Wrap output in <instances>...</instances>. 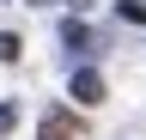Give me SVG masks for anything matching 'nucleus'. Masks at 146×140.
Masks as SVG:
<instances>
[{"label": "nucleus", "instance_id": "obj_1", "mask_svg": "<svg viewBox=\"0 0 146 140\" xmlns=\"http://www.w3.org/2000/svg\"><path fill=\"white\" fill-rule=\"evenodd\" d=\"M73 98L79 104H104V79L91 73V67H79V73H73Z\"/></svg>", "mask_w": 146, "mask_h": 140}, {"label": "nucleus", "instance_id": "obj_2", "mask_svg": "<svg viewBox=\"0 0 146 140\" xmlns=\"http://www.w3.org/2000/svg\"><path fill=\"white\" fill-rule=\"evenodd\" d=\"M43 140H73V122L67 116H43Z\"/></svg>", "mask_w": 146, "mask_h": 140}, {"label": "nucleus", "instance_id": "obj_3", "mask_svg": "<svg viewBox=\"0 0 146 140\" xmlns=\"http://www.w3.org/2000/svg\"><path fill=\"white\" fill-rule=\"evenodd\" d=\"M18 55H25V43H18L12 31H0V61H18Z\"/></svg>", "mask_w": 146, "mask_h": 140}, {"label": "nucleus", "instance_id": "obj_4", "mask_svg": "<svg viewBox=\"0 0 146 140\" xmlns=\"http://www.w3.org/2000/svg\"><path fill=\"white\" fill-rule=\"evenodd\" d=\"M122 19L128 25H146V6H140V0H122Z\"/></svg>", "mask_w": 146, "mask_h": 140}, {"label": "nucleus", "instance_id": "obj_5", "mask_svg": "<svg viewBox=\"0 0 146 140\" xmlns=\"http://www.w3.org/2000/svg\"><path fill=\"white\" fill-rule=\"evenodd\" d=\"M12 122H18V104H0V134H6Z\"/></svg>", "mask_w": 146, "mask_h": 140}, {"label": "nucleus", "instance_id": "obj_6", "mask_svg": "<svg viewBox=\"0 0 146 140\" xmlns=\"http://www.w3.org/2000/svg\"><path fill=\"white\" fill-rule=\"evenodd\" d=\"M36 6H49V0H36Z\"/></svg>", "mask_w": 146, "mask_h": 140}]
</instances>
